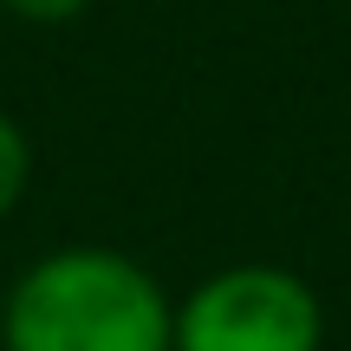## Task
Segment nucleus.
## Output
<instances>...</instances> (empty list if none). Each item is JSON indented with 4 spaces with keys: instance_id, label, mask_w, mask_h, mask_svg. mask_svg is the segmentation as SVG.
I'll return each instance as SVG.
<instances>
[{
    "instance_id": "nucleus-1",
    "label": "nucleus",
    "mask_w": 351,
    "mask_h": 351,
    "mask_svg": "<svg viewBox=\"0 0 351 351\" xmlns=\"http://www.w3.org/2000/svg\"><path fill=\"white\" fill-rule=\"evenodd\" d=\"M0 351H176V300L124 247H46L0 300Z\"/></svg>"
},
{
    "instance_id": "nucleus-3",
    "label": "nucleus",
    "mask_w": 351,
    "mask_h": 351,
    "mask_svg": "<svg viewBox=\"0 0 351 351\" xmlns=\"http://www.w3.org/2000/svg\"><path fill=\"white\" fill-rule=\"evenodd\" d=\"M26 189H33V137L20 130V117L0 111V221L20 215Z\"/></svg>"
},
{
    "instance_id": "nucleus-4",
    "label": "nucleus",
    "mask_w": 351,
    "mask_h": 351,
    "mask_svg": "<svg viewBox=\"0 0 351 351\" xmlns=\"http://www.w3.org/2000/svg\"><path fill=\"white\" fill-rule=\"evenodd\" d=\"M85 7L91 0H0V13H13V20H26V26H72Z\"/></svg>"
},
{
    "instance_id": "nucleus-2",
    "label": "nucleus",
    "mask_w": 351,
    "mask_h": 351,
    "mask_svg": "<svg viewBox=\"0 0 351 351\" xmlns=\"http://www.w3.org/2000/svg\"><path fill=\"white\" fill-rule=\"evenodd\" d=\"M176 351H326V300L280 261H234L176 300Z\"/></svg>"
}]
</instances>
